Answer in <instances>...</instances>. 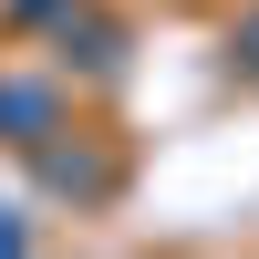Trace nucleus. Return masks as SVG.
Segmentation results:
<instances>
[{
  "label": "nucleus",
  "mask_w": 259,
  "mask_h": 259,
  "mask_svg": "<svg viewBox=\"0 0 259 259\" xmlns=\"http://www.w3.org/2000/svg\"><path fill=\"white\" fill-rule=\"evenodd\" d=\"M0 145H52V83H0Z\"/></svg>",
  "instance_id": "1"
},
{
  "label": "nucleus",
  "mask_w": 259,
  "mask_h": 259,
  "mask_svg": "<svg viewBox=\"0 0 259 259\" xmlns=\"http://www.w3.org/2000/svg\"><path fill=\"white\" fill-rule=\"evenodd\" d=\"M31 166H41V187H52V197H114V166H104V156H73V145H31Z\"/></svg>",
  "instance_id": "2"
},
{
  "label": "nucleus",
  "mask_w": 259,
  "mask_h": 259,
  "mask_svg": "<svg viewBox=\"0 0 259 259\" xmlns=\"http://www.w3.org/2000/svg\"><path fill=\"white\" fill-rule=\"evenodd\" d=\"M228 52H239V73H259V11L239 21V41H228Z\"/></svg>",
  "instance_id": "3"
},
{
  "label": "nucleus",
  "mask_w": 259,
  "mask_h": 259,
  "mask_svg": "<svg viewBox=\"0 0 259 259\" xmlns=\"http://www.w3.org/2000/svg\"><path fill=\"white\" fill-rule=\"evenodd\" d=\"M0 259H21V218H11V207H0Z\"/></svg>",
  "instance_id": "4"
},
{
  "label": "nucleus",
  "mask_w": 259,
  "mask_h": 259,
  "mask_svg": "<svg viewBox=\"0 0 259 259\" xmlns=\"http://www.w3.org/2000/svg\"><path fill=\"white\" fill-rule=\"evenodd\" d=\"M41 11H62V0H21V21H41Z\"/></svg>",
  "instance_id": "5"
}]
</instances>
